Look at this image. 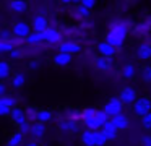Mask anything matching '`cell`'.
Listing matches in <instances>:
<instances>
[{"instance_id":"obj_23","label":"cell","mask_w":151,"mask_h":146,"mask_svg":"<svg viewBox=\"0 0 151 146\" xmlns=\"http://www.w3.org/2000/svg\"><path fill=\"white\" fill-rule=\"evenodd\" d=\"M102 132L106 133V136H107L109 141H111V140H115V138H117L119 130H117V127H115L114 123H112V120H109V122L106 123L104 127H102Z\"/></svg>"},{"instance_id":"obj_8","label":"cell","mask_w":151,"mask_h":146,"mask_svg":"<svg viewBox=\"0 0 151 146\" xmlns=\"http://www.w3.org/2000/svg\"><path fill=\"white\" fill-rule=\"evenodd\" d=\"M44 37H46V42L49 45H60L63 42V34L57 28H49L44 32Z\"/></svg>"},{"instance_id":"obj_37","label":"cell","mask_w":151,"mask_h":146,"mask_svg":"<svg viewBox=\"0 0 151 146\" xmlns=\"http://www.w3.org/2000/svg\"><path fill=\"white\" fill-rule=\"evenodd\" d=\"M0 41H12V37H13V32H12V29H2V34H0Z\"/></svg>"},{"instance_id":"obj_20","label":"cell","mask_w":151,"mask_h":146,"mask_svg":"<svg viewBox=\"0 0 151 146\" xmlns=\"http://www.w3.org/2000/svg\"><path fill=\"white\" fill-rule=\"evenodd\" d=\"M46 132H47V127L44 125V123H41V122L33 123V128H31V136H33L34 140H41V138H44Z\"/></svg>"},{"instance_id":"obj_45","label":"cell","mask_w":151,"mask_h":146,"mask_svg":"<svg viewBox=\"0 0 151 146\" xmlns=\"http://www.w3.org/2000/svg\"><path fill=\"white\" fill-rule=\"evenodd\" d=\"M24 146H39V145H37L36 141H31V143H26V145H24Z\"/></svg>"},{"instance_id":"obj_5","label":"cell","mask_w":151,"mask_h":146,"mask_svg":"<svg viewBox=\"0 0 151 146\" xmlns=\"http://www.w3.org/2000/svg\"><path fill=\"white\" fill-rule=\"evenodd\" d=\"M12 32H13L15 37L28 39L33 32V26H31V23H26V21H17L12 26Z\"/></svg>"},{"instance_id":"obj_38","label":"cell","mask_w":151,"mask_h":146,"mask_svg":"<svg viewBox=\"0 0 151 146\" xmlns=\"http://www.w3.org/2000/svg\"><path fill=\"white\" fill-rule=\"evenodd\" d=\"M80 5H81L83 8H86V10H89V12H91V10L96 6V2H94V0H81V2H80Z\"/></svg>"},{"instance_id":"obj_35","label":"cell","mask_w":151,"mask_h":146,"mask_svg":"<svg viewBox=\"0 0 151 146\" xmlns=\"http://www.w3.org/2000/svg\"><path fill=\"white\" fill-rule=\"evenodd\" d=\"M23 55H24V52L18 47V49H15L13 52H10V55H8V57H10L12 60H20V58H23Z\"/></svg>"},{"instance_id":"obj_36","label":"cell","mask_w":151,"mask_h":146,"mask_svg":"<svg viewBox=\"0 0 151 146\" xmlns=\"http://www.w3.org/2000/svg\"><path fill=\"white\" fill-rule=\"evenodd\" d=\"M141 125H143L145 130H148V132H150V130H151V114L141 117Z\"/></svg>"},{"instance_id":"obj_33","label":"cell","mask_w":151,"mask_h":146,"mask_svg":"<svg viewBox=\"0 0 151 146\" xmlns=\"http://www.w3.org/2000/svg\"><path fill=\"white\" fill-rule=\"evenodd\" d=\"M109 141V138L106 136V133L102 130H98L96 132V146H106Z\"/></svg>"},{"instance_id":"obj_46","label":"cell","mask_w":151,"mask_h":146,"mask_svg":"<svg viewBox=\"0 0 151 146\" xmlns=\"http://www.w3.org/2000/svg\"><path fill=\"white\" fill-rule=\"evenodd\" d=\"M150 93H151V89H150Z\"/></svg>"},{"instance_id":"obj_4","label":"cell","mask_w":151,"mask_h":146,"mask_svg":"<svg viewBox=\"0 0 151 146\" xmlns=\"http://www.w3.org/2000/svg\"><path fill=\"white\" fill-rule=\"evenodd\" d=\"M133 114L135 115H138L141 119V117L148 115V114H151V97H138V101L133 104Z\"/></svg>"},{"instance_id":"obj_3","label":"cell","mask_w":151,"mask_h":146,"mask_svg":"<svg viewBox=\"0 0 151 146\" xmlns=\"http://www.w3.org/2000/svg\"><path fill=\"white\" fill-rule=\"evenodd\" d=\"M102 110H104V112L112 119V117L122 114V110H124V102H122L119 97H111V99H107V101L104 102Z\"/></svg>"},{"instance_id":"obj_43","label":"cell","mask_w":151,"mask_h":146,"mask_svg":"<svg viewBox=\"0 0 151 146\" xmlns=\"http://www.w3.org/2000/svg\"><path fill=\"white\" fill-rule=\"evenodd\" d=\"M23 42H26V39H21V37H12V44L15 45V49H18V45H21Z\"/></svg>"},{"instance_id":"obj_6","label":"cell","mask_w":151,"mask_h":146,"mask_svg":"<svg viewBox=\"0 0 151 146\" xmlns=\"http://www.w3.org/2000/svg\"><path fill=\"white\" fill-rule=\"evenodd\" d=\"M119 99L124 102V106H133L138 101L137 96V89L133 86H124L120 89V94H119Z\"/></svg>"},{"instance_id":"obj_10","label":"cell","mask_w":151,"mask_h":146,"mask_svg":"<svg viewBox=\"0 0 151 146\" xmlns=\"http://www.w3.org/2000/svg\"><path fill=\"white\" fill-rule=\"evenodd\" d=\"M135 55H137V58L141 62L151 60V42H141V44L135 49Z\"/></svg>"},{"instance_id":"obj_28","label":"cell","mask_w":151,"mask_h":146,"mask_svg":"<svg viewBox=\"0 0 151 146\" xmlns=\"http://www.w3.org/2000/svg\"><path fill=\"white\" fill-rule=\"evenodd\" d=\"M151 18L148 19V21H143V23H140V24H137V28H135V32H137V36H141V34H148L150 32V29H151Z\"/></svg>"},{"instance_id":"obj_17","label":"cell","mask_w":151,"mask_h":146,"mask_svg":"<svg viewBox=\"0 0 151 146\" xmlns=\"http://www.w3.org/2000/svg\"><path fill=\"white\" fill-rule=\"evenodd\" d=\"M120 73H122V76H124L125 80H133V78L137 76V67H135L132 62H127V63H124Z\"/></svg>"},{"instance_id":"obj_30","label":"cell","mask_w":151,"mask_h":146,"mask_svg":"<svg viewBox=\"0 0 151 146\" xmlns=\"http://www.w3.org/2000/svg\"><path fill=\"white\" fill-rule=\"evenodd\" d=\"M0 104H4V106H8V107H12V109H15L17 107V104H18V99L15 96H4V97H0Z\"/></svg>"},{"instance_id":"obj_27","label":"cell","mask_w":151,"mask_h":146,"mask_svg":"<svg viewBox=\"0 0 151 146\" xmlns=\"http://www.w3.org/2000/svg\"><path fill=\"white\" fill-rule=\"evenodd\" d=\"M52 119H54V114H52V110H49V109H39V122L41 123H49V122H52Z\"/></svg>"},{"instance_id":"obj_16","label":"cell","mask_w":151,"mask_h":146,"mask_svg":"<svg viewBox=\"0 0 151 146\" xmlns=\"http://www.w3.org/2000/svg\"><path fill=\"white\" fill-rule=\"evenodd\" d=\"M89 16H91V12L86 8H83L81 5L75 6V8L72 10V18L75 19V21H81V19H88Z\"/></svg>"},{"instance_id":"obj_41","label":"cell","mask_w":151,"mask_h":146,"mask_svg":"<svg viewBox=\"0 0 151 146\" xmlns=\"http://www.w3.org/2000/svg\"><path fill=\"white\" fill-rule=\"evenodd\" d=\"M140 141H141V146H151V135H150V133L143 135Z\"/></svg>"},{"instance_id":"obj_24","label":"cell","mask_w":151,"mask_h":146,"mask_svg":"<svg viewBox=\"0 0 151 146\" xmlns=\"http://www.w3.org/2000/svg\"><path fill=\"white\" fill-rule=\"evenodd\" d=\"M24 112H26V119L29 123H37L39 122V109L34 106H29L24 109Z\"/></svg>"},{"instance_id":"obj_47","label":"cell","mask_w":151,"mask_h":146,"mask_svg":"<svg viewBox=\"0 0 151 146\" xmlns=\"http://www.w3.org/2000/svg\"><path fill=\"white\" fill-rule=\"evenodd\" d=\"M7 146H8V145H7Z\"/></svg>"},{"instance_id":"obj_7","label":"cell","mask_w":151,"mask_h":146,"mask_svg":"<svg viewBox=\"0 0 151 146\" xmlns=\"http://www.w3.org/2000/svg\"><path fill=\"white\" fill-rule=\"evenodd\" d=\"M31 26H33V31L34 32H41V34H44V32L50 28L49 21H47V18H46V15H42V13L34 15L33 21H31Z\"/></svg>"},{"instance_id":"obj_39","label":"cell","mask_w":151,"mask_h":146,"mask_svg":"<svg viewBox=\"0 0 151 146\" xmlns=\"http://www.w3.org/2000/svg\"><path fill=\"white\" fill-rule=\"evenodd\" d=\"M12 110H13L12 107L0 104V115H2V117H10V115H12Z\"/></svg>"},{"instance_id":"obj_21","label":"cell","mask_w":151,"mask_h":146,"mask_svg":"<svg viewBox=\"0 0 151 146\" xmlns=\"http://www.w3.org/2000/svg\"><path fill=\"white\" fill-rule=\"evenodd\" d=\"M8 146H24V135L18 130V132H13L10 135V138H8L7 141Z\"/></svg>"},{"instance_id":"obj_34","label":"cell","mask_w":151,"mask_h":146,"mask_svg":"<svg viewBox=\"0 0 151 146\" xmlns=\"http://www.w3.org/2000/svg\"><path fill=\"white\" fill-rule=\"evenodd\" d=\"M141 80L145 83H151V65H146V67L141 70Z\"/></svg>"},{"instance_id":"obj_40","label":"cell","mask_w":151,"mask_h":146,"mask_svg":"<svg viewBox=\"0 0 151 146\" xmlns=\"http://www.w3.org/2000/svg\"><path fill=\"white\" fill-rule=\"evenodd\" d=\"M31 128H33V123L26 122V123H24L23 127H20V132L23 133V135H28V133H29V135H31Z\"/></svg>"},{"instance_id":"obj_29","label":"cell","mask_w":151,"mask_h":146,"mask_svg":"<svg viewBox=\"0 0 151 146\" xmlns=\"http://www.w3.org/2000/svg\"><path fill=\"white\" fill-rule=\"evenodd\" d=\"M10 76V63L7 60H0V80L5 81Z\"/></svg>"},{"instance_id":"obj_14","label":"cell","mask_w":151,"mask_h":146,"mask_svg":"<svg viewBox=\"0 0 151 146\" xmlns=\"http://www.w3.org/2000/svg\"><path fill=\"white\" fill-rule=\"evenodd\" d=\"M59 130L62 133H65V135H68V133H76L80 130V125H78V122H75V120L65 119V120H62V122L59 123Z\"/></svg>"},{"instance_id":"obj_19","label":"cell","mask_w":151,"mask_h":146,"mask_svg":"<svg viewBox=\"0 0 151 146\" xmlns=\"http://www.w3.org/2000/svg\"><path fill=\"white\" fill-rule=\"evenodd\" d=\"M112 123H114L115 127H117V130L120 132V130H125L128 127V123H130V120H128V117L125 115L124 112L122 114H119V115H115V117H112Z\"/></svg>"},{"instance_id":"obj_32","label":"cell","mask_w":151,"mask_h":146,"mask_svg":"<svg viewBox=\"0 0 151 146\" xmlns=\"http://www.w3.org/2000/svg\"><path fill=\"white\" fill-rule=\"evenodd\" d=\"M67 119L75 120V122H78V120H83V110H76V109L67 110Z\"/></svg>"},{"instance_id":"obj_11","label":"cell","mask_w":151,"mask_h":146,"mask_svg":"<svg viewBox=\"0 0 151 146\" xmlns=\"http://www.w3.org/2000/svg\"><path fill=\"white\" fill-rule=\"evenodd\" d=\"M10 120H12V123H13V125H17V127H18V128H20V127H23L24 123L28 122L24 109H21V107H15V109L12 110Z\"/></svg>"},{"instance_id":"obj_44","label":"cell","mask_w":151,"mask_h":146,"mask_svg":"<svg viewBox=\"0 0 151 146\" xmlns=\"http://www.w3.org/2000/svg\"><path fill=\"white\" fill-rule=\"evenodd\" d=\"M29 68H31V70H37V68H39V62H37V60H31L29 62Z\"/></svg>"},{"instance_id":"obj_9","label":"cell","mask_w":151,"mask_h":146,"mask_svg":"<svg viewBox=\"0 0 151 146\" xmlns=\"http://www.w3.org/2000/svg\"><path fill=\"white\" fill-rule=\"evenodd\" d=\"M59 52H63V54H68V55H75V54H80L81 52V45L75 41H63L62 44L59 45Z\"/></svg>"},{"instance_id":"obj_2","label":"cell","mask_w":151,"mask_h":146,"mask_svg":"<svg viewBox=\"0 0 151 146\" xmlns=\"http://www.w3.org/2000/svg\"><path fill=\"white\" fill-rule=\"evenodd\" d=\"M111 120V117L104 112V110H98L94 107H85L83 109V125L86 127V130H93V132H98L102 130V127Z\"/></svg>"},{"instance_id":"obj_15","label":"cell","mask_w":151,"mask_h":146,"mask_svg":"<svg viewBox=\"0 0 151 146\" xmlns=\"http://www.w3.org/2000/svg\"><path fill=\"white\" fill-rule=\"evenodd\" d=\"M52 62H54V65H55V67H60V68L68 67V65L72 63V55L63 54V52H57V54L54 55Z\"/></svg>"},{"instance_id":"obj_1","label":"cell","mask_w":151,"mask_h":146,"mask_svg":"<svg viewBox=\"0 0 151 146\" xmlns=\"http://www.w3.org/2000/svg\"><path fill=\"white\" fill-rule=\"evenodd\" d=\"M128 29H130V26H128L127 19H115V21H112L109 24V29L106 32L104 41L109 42L112 47H115L119 50V49L124 47L125 39L128 36Z\"/></svg>"},{"instance_id":"obj_26","label":"cell","mask_w":151,"mask_h":146,"mask_svg":"<svg viewBox=\"0 0 151 146\" xmlns=\"http://www.w3.org/2000/svg\"><path fill=\"white\" fill-rule=\"evenodd\" d=\"M26 42L29 45H37L41 44V42H46V37H44V34H41V32H31V36L26 39Z\"/></svg>"},{"instance_id":"obj_18","label":"cell","mask_w":151,"mask_h":146,"mask_svg":"<svg viewBox=\"0 0 151 146\" xmlns=\"http://www.w3.org/2000/svg\"><path fill=\"white\" fill-rule=\"evenodd\" d=\"M80 138L85 146H96V132L93 130H83Z\"/></svg>"},{"instance_id":"obj_13","label":"cell","mask_w":151,"mask_h":146,"mask_svg":"<svg viewBox=\"0 0 151 146\" xmlns=\"http://www.w3.org/2000/svg\"><path fill=\"white\" fill-rule=\"evenodd\" d=\"M94 68L98 71L106 73V71H111L114 68V62H112V58H107V57H98L94 60Z\"/></svg>"},{"instance_id":"obj_31","label":"cell","mask_w":151,"mask_h":146,"mask_svg":"<svg viewBox=\"0 0 151 146\" xmlns=\"http://www.w3.org/2000/svg\"><path fill=\"white\" fill-rule=\"evenodd\" d=\"M15 50V45L12 44V41H0V54H8Z\"/></svg>"},{"instance_id":"obj_12","label":"cell","mask_w":151,"mask_h":146,"mask_svg":"<svg viewBox=\"0 0 151 146\" xmlns=\"http://www.w3.org/2000/svg\"><path fill=\"white\" fill-rule=\"evenodd\" d=\"M96 50H98L99 57H107V58H112L115 54H117V49L112 47L109 42L106 41H101L98 45H96Z\"/></svg>"},{"instance_id":"obj_22","label":"cell","mask_w":151,"mask_h":146,"mask_svg":"<svg viewBox=\"0 0 151 146\" xmlns=\"http://www.w3.org/2000/svg\"><path fill=\"white\" fill-rule=\"evenodd\" d=\"M24 84H26V73H23V71H17V73L12 76V86L17 88V89H20V88H23Z\"/></svg>"},{"instance_id":"obj_42","label":"cell","mask_w":151,"mask_h":146,"mask_svg":"<svg viewBox=\"0 0 151 146\" xmlns=\"http://www.w3.org/2000/svg\"><path fill=\"white\" fill-rule=\"evenodd\" d=\"M8 86L5 84V81H2L0 83V97H4V96H8Z\"/></svg>"},{"instance_id":"obj_25","label":"cell","mask_w":151,"mask_h":146,"mask_svg":"<svg viewBox=\"0 0 151 146\" xmlns=\"http://www.w3.org/2000/svg\"><path fill=\"white\" fill-rule=\"evenodd\" d=\"M8 6L15 13H24L28 8V3L23 2V0H13V2H8Z\"/></svg>"}]
</instances>
